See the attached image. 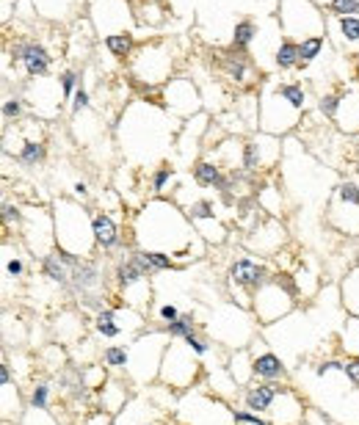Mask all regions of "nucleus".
Segmentation results:
<instances>
[{
    "mask_svg": "<svg viewBox=\"0 0 359 425\" xmlns=\"http://www.w3.org/2000/svg\"><path fill=\"white\" fill-rule=\"evenodd\" d=\"M133 243L136 249L166 251L175 260H194L191 254L199 243H205L191 224L185 207H180L172 197H153L141 204L133 216Z\"/></svg>",
    "mask_w": 359,
    "mask_h": 425,
    "instance_id": "f257e3e1",
    "label": "nucleus"
},
{
    "mask_svg": "<svg viewBox=\"0 0 359 425\" xmlns=\"http://www.w3.org/2000/svg\"><path fill=\"white\" fill-rule=\"evenodd\" d=\"M175 116L158 100H133L122 111L119 119V144L130 163L150 166L163 163L166 147H172V138L180 125H172Z\"/></svg>",
    "mask_w": 359,
    "mask_h": 425,
    "instance_id": "f03ea898",
    "label": "nucleus"
},
{
    "mask_svg": "<svg viewBox=\"0 0 359 425\" xmlns=\"http://www.w3.org/2000/svg\"><path fill=\"white\" fill-rule=\"evenodd\" d=\"M55 221V246L75 257H94L97 241L92 226V210L75 197H55L50 204Z\"/></svg>",
    "mask_w": 359,
    "mask_h": 425,
    "instance_id": "7ed1b4c3",
    "label": "nucleus"
},
{
    "mask_svg": "<svg viewBox=\"0 0 359 425\" xmlns=\"http://www.w3.org/2000/svg\"><path fill=\"white\" fill-rule=\"evenodd\" d=\"M177 67V45L169 36H158L144 45H138L136 53L128 58V75L136 86H141L144 92L163 89Z\"/></svg>",
    "mask_w": 359,
    "mask_h": 425,
    "instance_id": "20e7f679",
    "label": "nucleus"
},
{
    "mask_svg": "<svg viewBox=\"0 0 359 425\" xmlns=\"http://www.w3.org/2000/svg\"><path fill=\"white\" fill-rule=\"evenodd\" d=\"M257 92H260V127L257 130L280 136V138H287L290 133L299 130L307 111H302L296 102L287 100V94L282 92V80L265 77L260 80Z\"/></svg>",
    "mask_w": 359,
    "mask_h": 425,
    "instance_id": "39448f33",
    "label": "nucleus"
},
{
    "mask_svg": "<svg viewBox=\"0 0 359 425\" xmlns=\"http://www.w3.org/2000/svg\"><path fill=\"white\" fill-rule=\"evenodd\" d=\"M277 28L293 42L326 36V14L315 0H277Z\"/></svg>",
    "mask_w": 359,
    "mask_h": 425,
    "instance_id": "423d86ee",
    "label": "nucleus"
},
{
    "mask_svg": "<svg viewBox=\"0 0 359 425\" xmlns=\"http://www.w3.org/2000/svg\"><path fill=\"white\" fill-rule=\"evenodd\" d=\"M296 309V290L287 276H268L252 293V315L260 326H274Z\"/></svg>",
    "mask_w": 359,
    "mask_h": 425,
    "instance_id": "0eeeda50",
    "label": "nucleus"
},
{
    "mask_svg": "<svg viewBox=\"0 0 359 425\" xmlns=\"http://www.w3.org/2000/svg\"><path fill=\"white\" fill-rule=\"evenodd\" d=\"M172 337L166 334V329H144L141 334H136L130 340V368L128 375L136 384H150L155 381L153 370L147 368V362L153 365L158 375H160V365H163V353L169 348Z\"/></svg>",
    "mask_w": 359,
    "mask_h": 425,
    "instance_id": "6e6552de",
    "label": "nucleus"
},
{
    "mask_svg": "<svg viewBox=\"0 0 359 425\" xmlns=\"http://www.w3.org/2000/svg\"><path fill=\"white\" fill-rule=\"evenodd\" d=\"M202 356H197L194 351L188 348L185 340H172L169 348L163 353V365H160V381L177 392H188L199 375H202Z\"/></svg>",
    "mask_w": 359,
    "mask_h": 425,
    "instance_id": "1a4fd4ad",
    "label": "nucleus"
},
{
    "mask_svg": "<svg viewBox=\"0 0 359 425\" xmlns=\"http://www.w3.org/2000/svg\"><path fill=\"white\" fill-rule=\"evenodd\" d=\"M177 420L182 425H238L235 409H230L224 398L202 392V390H191L180 400Z\"/></svg>",
    "mask_w": 359,
    "mask_h": 425,
    "instance_id": "9d476101",
    "label": "nucleus"
},
{
    "mask_svg": "<svg viewBox=\"0 0 359 425\" xmlns=\"http://www.w3.org/2000/svg\"><path fill=\"white\" fill-rule=\"evenodd\" d=\"M86 20L100 39L119 31H133L136 28L133 0H86Z\"/></svg>",
    "mask_w": 359,
    "mask_h": 425,
    "instance_id": "9b49d317",
    "label": "nucleus"
},
{
    "mask_svg": "<svg viewBox=\"0 0 359 425\" xmlns=\"http://www.w3.org/2000/svg\"><path fill=\"white\" fill-rule=\"evenodd\" d=\"M160 105L175 116V119H191L197 114L207 111L205 97H202V89L185 75L172 77L163 89H160Z\"/></svg>",
    "mask_w": 359,
    "mask_h": 425,
    "instance_id": "f8f14e48",
    "label": "nucleus"
},
{
    "mask_svg": "<svg viewBox=\"0 0 359 425\" xmlns=\"http://www.w3.org/2000/svg\"><path fill=\"white\" fill-rule=\"evenodd\" d=\"M282 158V138L271 136V133H263V130H255V136H249L246 144H243V172L252 177L271 172V169L280 166Z\"/></svg>",
    "mask_w": 359,
    "mask_h": 425,
    "instance_id": "ddd939ff",
    "label": "nucleus"
},
{
    "mask_svg": "<svg viewBox=\"0 0 359 425\" xmlns=\"http://www.w3.org/2000/svg\"><path fill=\"white\" fill-rule=\"evenodd\" d=\"M207 331L219 340V343H227L232 348H246V343L255 337V324H252V315L241 307H224L219 309L213 318H210V326Z\"/></svg>",
    "mask_w": 359,
    "mask_h": 425,
    "instance_id": "4468645a",
    "label": "nucleus"
},
{
    "mask_svg": "<svg viewBox=\"0 0 359 425\" xmlns=\"http://www.w3.org/2000/svg\"><path fill=\"white\" fill-rule=\"evenodd\" d=\"M28 111L33 114V119L48 122V119H58L61 108H64V92L58 77H39V80H28V86L23 89Z\"/></svg>",
    "mask_w": 359,
    "mask_h": 425,
    "instance_id": "2eb2a0df",
    "label": "nucleus"
},
{
    "mask_svg": "<svg viewBox=\"0 0 359 425\" xmlns=\"http://www.w3.org/2000/svg\"><path fill=\"white\" fill-rule=\"evenodd\" d=\"M6 50L11 53L17 70L28 77V80H39V77H50V70L55 64V53L48 48L45 39H33L26 36L20 42H14V48L6 45Z\"/></svg>",
    "mask_w": 359,
    "mask_h": 425,
    "instance_id": "dca6fc26",
    "label": "nucleus"
},
{
    "mask_svg": "<svg viewBox=\"0 0 359 425\" xmlns=\"http://www.w3.org/2000/svg\"><path fill=\"white\" fill-rule=\"evenodd\" d=\"M185 213H188L191 224L197 226V232L205 243L219 246V243L227 241V224L219 216V202L207 199V197H197V199L185 204Z\"/></svg>",
    "mask_w": 359,
    "mask_h": 425,
    "instance_id": "f3484780",
    "label": "nucleus"
},
{
    "mask_svg": "<svg viewBox=\"0 0 359 425\" xmlns=\"http://www.w3.org/2000/svg\"><path fill=\"white\" fill-rule=\"evenodd\" d=\"M216 64H219V75L224 77L230 86L246 92L255 86V64L249 61V53L241 50H219L216 53Z\"/></svg>",
    "mask_w": 359,
    "mask_h": 425,
    "instance_id": "a211bd4d",
    "label": "nucleus"
},
{
    "mask_svg": "<svg viewBox=\"0 0 359 425\" xmlns=\"http://www.w3.org/2000/svg\"><path fill=\"white\" fill-rule=\"evenodd\" d=\"M285 241H287L285 226L280 224V219H271V216H265L255 229L246 232V246L257 254H274L282 249Z\"/></svg>",
    "mask_w": 359,
    "mask_h": 425,
    "instance_id": "6ab92c4d",
    "label": "nucleus"
},
{
    "mask_svg": "<svg viewBox=\"0 0 359 425\" xmlns=\"http://www.w3.org/2000/svg\"><path fill=\"white\" fill-rule=\"evenodd\" d=\"M265 417L271 420V425H302V420H304V403L299 398V392L285 384L282 392L277 395V400L271 403V409L265 412Z\"/></svg>",
    "mask_w": 359,
    "mask_h": 425,
    "instance_id": "aec40b11",
    "label": "nucleus"
},
{
    "mask_svg": "<svg viewBox=\"0 0 359 425\" xmlns=\"http://www.w3.org/2000/svg\"><path fill=\"white\" fill-rule=\"evenodd\" d=\"M268 268L263 263H257L252 257H238L232 260L230 268H227V279H230V287H238V290H252L255 293L257 287L268 279Z\"/></svg>",
    "mask_w": 359,
    "mask_h": 425,
    "instance_id": "412c9836",
    "label": "nucleus"
},
{
    "mask_svg": "<svg viewBox=\"0 0 359 425\" xmlns=\"http://www.w3.org/2000/svg\"><path fill=\"white\" fill-rule=\"evenodd\" d=\"M39 20L48 26H67L80 11H86V0H31Z\"/></svg>",
    "mask_w": 359,
    "mask_h": 425,
    "instance_id": "4be33fe9",
    "label": "nucleus"
},
{
    "mask_svg": "<svg viewBox=\"0 0 359 425\" xmlns=\"http://www.w3.org/2000/svg\"><path fill=\"white\" fill-rule=\"evenodd\" d=\"M213 125V116H210V111H202V114H197V116H191V119H185L177 130V150L182 158H188V150L197 152L199 147H205V136L207 130Z\"/></svg>",
    "mask_w": 359,
    "mask_h": 425,
    "instance_id": "5701e85b",
    "label": "nucleus"
},
{
    "mask_svg": "<svg viewBox=\"0 0 359 425\" xmlns=\"http://www.w3.org/2000/svg\"><path fill=\"white\" fill-rule=\"evenodd\" d=\"M326 36L337 50H359V14L357 17H332L326 14Z\"/></svg>",
    "mask_w": 359,
    "mask_h": 425,
    "instance_id": "b1692460",
    "label": "nucleus"
},
{
    "mask_svg": "<svg viewBox=\"0 0 359 425\" xmlns=\"http://www.w3.org/2000/svg\"><path fill=\"white\" fill-rule=\"evenodd\" d=\"M92 226H94V241H97V251H114L122 246V226L119 221L108 213V210H92Z\"/></svg>",
    "mask_w": 359,
    "mask_h": 425,
    "instance_id": "393cba45",
    "label": "nucleus"
},
{
    "mask_svg": "<svg viewBox=\"0 0 359 425\" xmlns=\"http://www.w3.org/2000/svg\"><path fill=\"white\" fill-rule=\"evenodd\" d=\"M136 26L160 31L172 20V0H133Z\"/></svg>",
    "mask_w": 359,
    "mask_h": 425,
    "instance_id": "a878e982",
    "label": "nucleus"
},
{
    "mask_svg": "<svg viewBox=\"0 0 359 425\" xmlns=\"http://www.w3.org/2000/svg\"><path fill=\"white\" fill-rule=\"evenodd\" d=\"M282 387L285 384H280V381H260V378H255L249 387H243V406L265 417V412L271 409V403L282 392Z\"/></svg>",
    "mask_w": 359,
    "mask_h": 425,
    "instance_id": "bb28decb",
    "label": "nucleus"
},
{
    "mask_svg": "<svg viewBox=\"0 0 359 425\" xmlns=\"http://www.w3.org/2000/svg\"><path fill=\"white\" fill-rule=\"evenodd\" d=\"M334 127L340 136H359V89H343L340 108L334 116Z\"/></svg>",
    "mask_w": 359,
    "mask_h": 425,
    "instance_id": "cd10ccee",
    "label": "nucleus"
},
{
    "mask_svg": "<svg viewBox=\"0 0 359 425\" xmlns=\"http://www.w3.org/2000/svg\"><path fill=\"white\" fill-rule=\"evenodd\" d=\"M191 177L197 182V188H213L216 194H221L227 188V180H230V175L213 158H197L191 163Z\"/></svg>",
    "mask_w": 359,
    "mask_h": 425,
    "instance_id": "c85d7f7f",
    "label": "nucleus"
},
{
    "mask_svg": "<svg viewBox=\"0 0 359 425\" xmlns=\"http://www.w3.org/2000/svg\"><path fill=\"white\" fill-rule=\"evenodd\" d=\"M243 144H246L243 136H227L224 141L210 147L207 158H213L224 172H238V169H243Z\"/></svg>",
    "mask_w": 359,
    "mask_h": 425,
    "instance_id": "c756f323",
    "label": "nucleus"
},
{
    "mask_svg": "<svg viewBox=\"0 0 359 425\" xmlns=\"http://www.w3.org/2000/svg\"><path fill=\"white\" fill-rule=\"evenodd\" d=\"M252 356H255V378L285 384V378H287V365H285V359L280 353H274V351H257L255 346H252Z\"/></svg>",
    "mask_w": 359,
    "mask_h": 425,
    "instance_id": "7c9ffc66",
    "label": "nucleus"
},
{
    "mask_svg": "<svg viewBox=\"0 0 359 425\" xmlns=\"http://www.w3.org/2000/svg\"><path fill=\"white\" fill-rule=\"evenodd\" d=\"M227 373L238 387H249L255 381V356L249 348H235L227 359Z\"/></svg>",
    "mask_w": 359,
    "mask_h": 425,
    "instance_id": "2f4dec72",
    "label": "nucleus"
},
{
    "mask_svg": "<svg viewBox=\"0 0 359 425\" xmlns=\"http://www.w3.org/2000/svg\"><path fill=\"white\" fill-rule=\"evenodd\" d=\"M177 180H180V172L175 169V163L172 160H163V163H158L153 172H150V191H153V197H172L175 191H177Z\"/></svg>",
    "mask_w": 359,
    "mask_h": 425,
    "instance_id": "473e14b6",
    "label": "nucleus"
},
{
    "mask_svg": "<svg viewBox=\"0 0 359 425\" xmlns=\"http://www.w3.org/2000/svg\"><path fill=\"white\" fill-rule=\"evenodd\" d=\"M128 398H130L128 384H122L119 378H108V381H105V387L97 392L100 406H103L105 412H111V414H119V412H122V406L128 403Z\"/></svg>",
    "mask_w": 359,
    "mask_h": 425,
    "instance_id": "72a5a7b5",
    "label": "nucleus"
},
{
    "mask_svg": "<svg viewBox=\"0 0 359 425\" xmlns=\"http://www.w3.org/2000/svg\"><path fill=\"white\" fill-rule=\"evenodd\" d=\"M94 331H97V337H105V340H116V337H122L125 334V329H122V318H119V307L114 309V307H105L100 312H94Z\"/></svg>",
    "mask_w": 359,
    "mask_h": 425,
    "instance_id": "f704fd0d",
    "label": "nucleus"
},
{
    "mask_svg": "<svg viewBox=\"0 0 359 425\" xmlns=\"http://www.w3.org/2000/svg\"><path fill=\"white\" fill-rule=\"evenodd\" d=\"M133 257L138 260V265L147 271V274H160V271H172L177 265V260L166 251H153V249H133Z\"/></svg>",
    "mask_w": 359,
    "mask_h": 425,
    "instance_id": "c9c22d12",
    "label": "nucleus"
},
{
    "mask_svg": "<svg viewBox=\"0 0 359 425\" xmlns=\"http://www.w3.org/2000/svg\"><path fill=\"white\" fill-rule=\"evenodd\" d=\"M257 33H260V28L252 17H241L235 26H232V33H230V45L232 50H241V53H249V48L257 42Z\"/></svg>",
    "mask_w": 359,
    "mask_h": 425,
    "instance_id": "e433bc0d",
    "label": "nucleus"
},
{
    "mask_svg": "<svg viewBox=\"0 0 359 425\" xmlns=\"http://www.w3.org/2000/svg\"><path fill=\"white\" fill-rule=\"evenodd\" d=\"M340 301L348 315L359 318V265H354L340 282Z\"/></svg>",
    "mask_w": 359,
    "mask_h": 425,
    "instance_id": "4c0bfd02",
    "label": "nucleus"
},
{
    "mask_svg": "<svg viewBox=\"0 0 359 425\" xmlns=\"http://www.w3.org/2000/svg\"><path fill=\"white\" fill-rule=\"evenodd\" d=\"M103 48L111 53L114 58H119V61H128L130 55L136 53V48H138V42H136V33H133V31H119V33H111V36H105Z\"/></svg>",
    "mask_w": 359,
    "mask_h": 425,
    "instance_id": "58836bf2",
    "label": "nucleus"
},
{
    "mask_svg": "<svg viewBox=\"0 0 359 425\" xmlns=\"http://www.w3.org/2000/svg\"><path fill=\"white\" fill-rule=\"evenodd\" d=\"M274 70L277 72H293L299 70V42L293 39H280L274 48Z\"/></svg>",
    "mask_w": 359,
    "mask_h": 425,
    "instance_id": "ea45409f",
    "label": "nucleus"
},
{
    "mask_svg": "<svg viewBox=\"0 0 359 425\" xmlns=\"http://www.w3.org/2000/svg\"><path fill=\"white\" fill-rule=\"evenodd\" d=\"M255 199H257V207H260L265 216H271V219H280V216H282L285 204H282V194H280L277 185H271V182L263 185L255 194Z\"/></svg>",
    "mask_w": 359,
    "mask_h": 425,
    "instance_id": "a19ab883",
    "label": "nucleus"
},
{
    "mask_svg": "<svg viewBox=\"0 0 359 425\" xmlns=\"http://www.w3.org/2000/svg\"><path fill=\"white\" fill-rule=\"evenodd\" d=\"M326 48H329V36H309L299 42V70H307L309 64H315Z\"/></svg>",
    "mask_w": 359,
    "mask_h": 425,
    "instance_id": "79ce46f5",
    "label": "nucleus"
},
{
    "mask_svg": "<svg viewBox=\"0 0 359 425\" xmlns=\"http://www.w3.org/2000/svg\"><path fill=\"white\" fill-rule=\"evenodd\" d=\"M0 409H3V423H11V420H20V392L11 384H3L0 387Z\"/></svg>",
    "mask_w": 359,
    "mask_h": 425,
    "instance_id": "37998d69",
    "label": "nucleus"
},
{
    "mask_svg": "<svg viewBox=\"0 0 359 425\" xmlns=\"http://www.w3.org/2000/svg\"><path fill=\"white\" fill-rule=\"evenodd\" d=\"M103 365L108 370H116V373H128L130 368V346H108L103 348Z\"/></svg>",
    "mask_w": 359,
    "mask_h": 425,
    "instance_id": "c03bdc74",
    "label": "nucleus"
},
{
    "mask_svg": "<svg viewBox=\"0 0 359 425\" xmlns=\"http://www.w3.org/2000/svg\"><path fill=\"white\" fill-rule=\"evenodd\" d=\"M26 97L23 94H9L6 92V97H3V122L6 125L3 127H9L11 122H20L23 119V114H26Z\"/></svg>",
    "mask_w": 359,
    "mask_h": 425,
    "instance_id": "a18cd8bd",
    "label": "nucleus"
},
{
    "mask_svg": "<svg viewBox=\"0 0 359 425\" xmlns=\"http://www.w3.org/2000/svg\"><path fill=\"white\" fill-rule=\"evenodd\" d=\"M55 77H58V83H61V92H64V100L67 102L72 100V97H75V92L83 86V75H80V70H75V67L61 70Z\"/></svg>",
    "mask_w": 359,
    "mask_h": 425,
    "instance_id": "49530a36",
    "label": "nucleus"
},
{
    "mask_svg": "<svg viewBox=\"0 0 359 425\" xmlns=\"http://www.w3.org/2000/svg\"><path fill=\"white\" fill-rule=\"evenodd\" d=\"M166 334H169L172 340H185L188 334H197V318H194L191 312H182L175 324L166 326Z\"/></svg>",
    "mask_w": 359,
    "mask_h": 425,
    "instance_id": "de8ad7c7",
    "label": "nucleus"
},
{
    "mask_svg": "<svg viewBox=\"0 0 359 425\" xmlns=\"http://www.w3.org/2000/svg\"><path fill=\"white\" fill-rule=\"evenodd\" d=\"M340 348L346 351L348 356H359V318L348 315L346 321V329H343V346Z\"/></svg>",
    "mask_w": 359,
    "mask_h": 425,
    "instance_id": "09e8293b",
    "label": "nucleus"
},
{
    "mask_svg": "<svg viewBox=\"0 0 359 425\" xmlns=\"http://www.w3.org/2000/svg\"><path fill=\"white\" fill-rule=\"evenodd\" d=\"M28 403H31L33 412H45L50 406V384L48 381H36L31 387V392H28Z\"/></svg>",
    "mask_w": 359,
    "mask_h": 425,
    "instance_id": "8fccbe9b",
    "label": "nucleus"
},
{
    "mask_svg": "<svg viewBox=\"0 0 359 425\" xmlns=\"http://www.w3.org/2000/svg\"><path fill=\"white\" fill-rule=\"evenodd\" d=\"M340 94L343 92H324L321 97H318V105H315V111L326 119V122H334V116H337V108H340Z\"/></svg>",
    "mask_w": 359,
    "mask_h": 425,
    "instance_id": "3c124183",
    "label": "nucleus"
},
{
    "mask_svg": "<svg viewBox=\"0 0 359 425\" xmlns=\"http://www.w3.org/2000/svg\"><path fill=\"white\" fill-rule=\"evenodd\" d=\"M23 221H26L23 207H17V204H11L9 199H3V226H6V229H11V226H20V229H23Z\"/></svg>",
    "mask_w": 359,
    "mask_h": 425,
    "instance_id": "603ef678",
    "label": "nucleus"
},
{
    "mask_svg": "<svg viewBox=\"0 0 359 425\" xmlns=\"http://www.w3.org/2000/svg\"><path fill=\"white\" fill-rule=\"evenodd\" d=\"M326 14H332V17H357L359 0H332V6L326 9Z\"/></svg>",
    "mask_w": 359,
    "mask_h": 425,
    "instance_id": "864d4df0",
    "label": "nucleus"
},
{
    "mask_svg": "<svg viewBox=\"0 0 359 425\" xmlns=\"http://www.w3.org/2000/svg\"><path fill=\"white\" fill-rule=\"evenodd\" d=\"M89 108H94V105H92V94H89L86 86H80L75 92V97L70 100V111H72V116H77V114H83V111H89Z\"/></svg>",
    "mask_w": 359,
    "mask_h": 425,
    "instance_id": "5fc2aeb1",
    "label": "nucleus"
},
{
    "mask_svg": "<svg viewBox=\"0 0 359 425\" xmlns=\"http://www.w3.org/2000/svg\"><path fill=\"white\" fill-rule=\"evenodd\" d=\"M111 420H114V414L105 412L103 406H97V409L86 412V417L80 420V425H111Z\"/></svg>",
    "mask_w": 359,
    "mask_h": 425,
    "instance_id": "6e6d98bb",
    "label": "nucleus"
},
{
    "mask_svg": "<svg viewBox=\"0 0 359 425\" xmlns=\"http://www.w3.org/2000/svg\"><path fill=\"white\" fill-rule=\"evenodd\" d=\"M3 268H6V276H11V279H20V276H23V271H26L23 260H20L17 254H9V249H6V260H3Z\"/></svg>",
    "mask_w": 359,
    "mask_h": 425,
    "instance_id": "4d7b16f0",
    "label": "nucleus"
},
{
    "mask_svg": "<svg viewBox=\"0 0 359 425\" xmlns=\"http://www.w3.org/2000/svg\"><path fill=\"white\" fill-rule=\"evenodd\" d=\"M180 315H182V312H180L175 304H169V301H166V304H158V321L163 324V329L169 324H175Z\"/></svg>",
    "mask_w": 359,
    "mask_h": 425,
    "instance_id": "13d9d810",
    "label": "nucleus"
},
{
    "mask_svg": "<svg viewBox=\"0 0 359 425\" xmlns=\"http://www.w3.org/2000/svg\"><path fill=\"white\" fill-rule=\"evenodd\" d=\"M343 373L351 381V387H359V356H346L343 359Z\"/></svg>",
    "mask_w": 359,
    "mask_h": 425,
    "instance_id": "bf43d9fd",
    "label": "nucleus"
},
{
    "mask_svg": "<svg viewBox=\"0 0 359 425\" xmlns=\"http://www.w3.org/2000/svg\"><path fill=\"white\" fill-rule=\"evenodd\" d=\"M185 343H188V348L194 351L197 356H207V353H210V343H207L205 337H199V331H197V334H188Z\"/></svg>",
    "mask_w": 359,
    "mask_h": 425,
    "instance_id": "052dcab7",
    "label": "nucleus"
},
{
    "mask_svg": "<svg viewBox=\"0 0 359 425\" xmlns=\"http://www.w3.org/2000/svg\"><path fill=\"white\" fill-rule=\"evenodd\" d=\"M72 197L75 199H89V182L86 180H77V182H72Z\"/></svg>",
    "mask_w": 359,
    "mask_h": 425,
    "instance_id": "680f3d73",
    "label": "nucleus"
},
{
    "mask_svg": "<svg viewBox=\"0 0 359 425\" xmlns=\"http://www.w3.org/2000/svg\"><path fill=\"white\" fill-rule=\"evenodd\" d=\"M3 384H11V368H9V362L3 359V365H0V387Z\"/></svg>",
    "mask_w": 359,
    "mask_h": 425,
    "instance_id": "e2e57ef3",
    "label": "nucleus"
},
{
    "mask_svg": "<svg viewBox=\"0 0 359 425\" xmlns=\"http://www.w3.org/2000/svg\"><path fill=\"white\" fill-rule=\"evenodd\" d=\"M315 3H318V6H321V9H324V11H326V9H329V6H332V0H315Z\"/></svg>",
    "mask_w": 359,
    "mask_h": 425,
    "instance_id": "0e129e2a",
    "label": "nucleus"
},
{
    "mask_svg": "<svg viewBox=\"0 0 359 425\" xmlns=\"http://www.w3.org/2000/svg\"><path fill=\"white\" fill-rule=\"evenodd\" d=\"M141 425H153V423H141Z\"/></svg>",
    "mask_w": 359,
    "mask_h": 425,
    "instance_id": "69168bd1",
    "label": "nucleus"
}]
</instances>
